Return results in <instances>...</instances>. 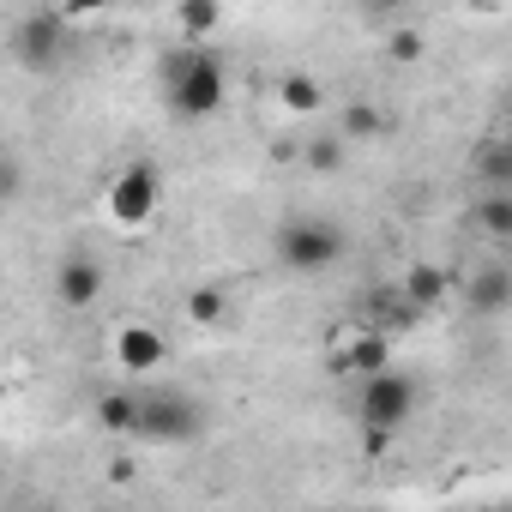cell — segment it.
Wrapping results in <instances>:
<instances>
[{"label":"cell","mask_w":512,"mask_h":512,"mask_svg":"<svg viewBox=\"0 0 512 512\" xmlns=\"http://www.w3.org/2000/svg\"><path fill=\"white\" fill-rule=\"evenodd\" d=\"M229 97V73L211 49H181L169 61V109L181 121H211Z\"/></svg>","instance_id":"6da1fadb"},{"label":"cell","mask_w":512,"mask_h":512,"mask_svg":"<svg viewBox=\"0 0 512 512\" xmlns=\"http://www.w3.org/2000/svg\"><path fill=\"white\" fill-rule=\"evenodd\" d=\"M278 260L290 266V272H332L344 253H350V235H344V223H332V217H320V211H308V217H290L278 235Z\"/></svg>","instance_id":"7a4b0ae2"},{"label":"cell","mask_w":512,"mask_h":512,"mask_svg":"<svg viewBox=\"0 0 512 512\" xmlns=\"http://www.w3.org/2000/svg\"><path fill=\"white\" fill-rule=\"evenodd\" d=\"M205 434V410L193 392L181 386H151L139 392V434L133 440H151V446H193Z\"/></svg>","instance_id":"3957f363"},{"label":"cell","mask_w":512,"mask_h":512,"mask_svg":"<svg viewBox=\"0 0 512 512\" xmlns=\"http://www.w3.org/2000/svg\"><path fill=\"white\" fill-rule=\"evenodd\" d=\"M7 49H13L19 67H31V73H55V67L67 61V49H73V19H67L61 7H37V13H25V19L13 25Z\"/></svg>","instance_id":"277c9868"},{"label":"cell","mask_w":512,"mask_h":512,"mask_svg":"<svg viewBox=\"0 0 512 512\" xmlns=\"http://www.w3.org/2000/svg\"><path fill=\"white\" fill-rule=\"evenodd\" d=\"M362 392H356V416H362V428H380V434H398L410 416H416V380L410 374H398V368H386V374H374V380H356Z\"/></svg>","instance_id":"5b68a950"},{"label":"cell","mask_w":512,"mask_h":512,"mask_svg":"<svg viewBox=\"0 0 512 512\" xmlns=\"http://www.w3.org/2000/svg\"><path fill=\"white\" fill-rule=\"evenodd\" d=\"M163 205V169L157 163H127L115 181H109V217L121 229H145Z\"/></svg>","instance_id":"8992f818"},{"label":"cell","mask_w":512,"mask_h":512,"mask_svg":"<svg viewBox=\"0 0 512 512\" xmlns=\"http://www.w3.org/2000/svg\"><path fill=\"white\" fill-rule=\"evenodd\" d=\"M103 296V266H97V253L73 247L61 253V266H55V302L61 308H91Z\"/></svg>","instance_id":"52a82bcc"},{"label":"cell","mask_w":512,"mask_h":512,"mask_svg":"<svg viewBox=\"0 0 512 512\" xmlns=\"http://www.w3.org/2000/svg\"><path fill=\"white\" fill-rule=\"evenodd\" d=\"M115 362H121L127 374H157V368L169 362V338H163L157 326H121V332H115Z\"/></svg>","instance_id":"ba28073f"},{"label":"cell","mask_w":512,"mask_h":512,"mask_svg":"<svg viewBox=\"0 0 512 512\" xmlns=\"http://www.w3.org/2000/svg\"><path fill=\"white\" fill-rule=\"evenodd\" d=\"M464 308H476V314H506V308H512V272H506V266H482V272L464 284Z\"/></svg>","instance_id":"9c48e42d"},{"label":"cell","mask_w":512,"mask_h":512,"mask_svg":"<svg viewBox=\"0 0 512 512\" xmlns=\"http://www.w3.org/2000/svg\"><path fill=\"white\" fill-rule=\"evenodd\" d=\"M97 422H103V434H139V392L133 386H109L103 398H97Z\"/></svg>","instance_id":"30bf717a"},{"label":"cell","mask_w":512,"mask_h":512,"mask_svg":"<svg viewBox=\"0 0 512 512\" xmlns=\"http://www.w3.org/2000/svg\"><path fill=\"white\" fill-rule=\"evenodd\" d=\"M338 362H344L356 380H374V374H386V338H380V332H356Z\"/></svg>","instance_id":"8fae6325"},{"label":"cell","mask_w":512,"mask_h":512,"mask_svg":"<svg viewBox=\"0 0 512 512\" xmlns=\"http://www.w3.org/2000/svg\"><path fill=\"white\" fill-rule=\"evenodd\" d=\"M278 97H284V109H290V115H320L326 85H320L314 73H284V79H278Z\"/></svg>","instance_id":"7c38bea8"},{"label":"cell","mask_w":512,"mask_h":512,"mask_svg":"<svg viewBox=\"0 0 512 512\" xmlns=\"http://www.w3.org/2000/svg\"><path fill=\"white\" fill-rule=\"evenodd\" d=\"M187 320L205 326V332H217V326L229 320V296H223V284H199V290H187Z\"/></svg>","instance_id":"4fadbf2b"},{"label":"cell","mask_w":512,"mask_h":512,"mask_svg":"<svg viewBox=\"0 0 512 512\" xmlns=\"http://www.w3.org/2000/svg\"><path fill=\"white\" fill-rule=\"evenodd\" d=\"M380 133H386V115L374 103H350L344 121H338V139L344 145H362V139H380Z\"/></svg>","instance_id":"5bb4252c"},{"label":"cell","mask_w":512,"mask_h":512,"mask_svg":"<svg viewBox=\"0 0 512 512\" xmlns=\"http://www.w3.org/2000/svg\"><path fill=\"white\" fill-rule=\"evenodd\" d=\"M175 25H181V37H211V31H223V7H211V0H181L175 7Z\"/></svg>","instance_id":"9a60e30c"},{"label":"cell","mask_w":512,"mask_h":512,"mask_svg":"<svg viewBox=\"0 0 512 512\" xmlns=\"http://www.w3.org/2000/svg\"><path fill=\"white\" fill-rule=\"evenodd\" d=\"M476 223H482L488 241H512V193H482Z\"/></svg>","instance_id":"2e32d148"},{"label":"cell","mask_w":512,"mask_h":512,"mask_svg":"<svg viewBox=\"0 0 512 512\" xmlns=\"http://www.w3.org/2000/svg\"><path fill=\"white\" fill-rule=\"evenodd\" d=\"M344 157H350V145H344L338 133H326V139H308V151H302V163H308L314 175H338V169H344Z\"/></svg>","instance_id":"e0dca14e"},{"label":"cell","mask_w":512,"mask_h":512,"mask_svg":"<svg viewBox=\"0 0 512 512\" xmlns=\"http://www.w3.org/2000/svg\"><path fill=\"white\" fill-rule=\"evenodd\" d=\"M446 290H452V284H446V272H440V266H410V278H404V296H410V302H422V308H428V302H440Z\"/></svg>","instance_id":"ac0fdd59"},{"label":"cell","mask_w":512,"mask_h":512,"mask_svg":"<svg viewBox=\"0 0 512 512\" xmlns=\"http://www.w3.org/2000/svg\"><path fill=\"white\" fill-rule=\"evenodd\" d=\"M482 175H488V193H512V151L494 139L488 157H482Z\"/></svg>","instance_id":"d6986e66"},{"label":"cell","mask_w":512,"mask_h":512,"mask_svg":"<svg viewBox=\"0 0 512 512\" xmlns=\"http://www.w3.org/2000/svg\"><path fill=\"white\" fill-rule=\"evenodd\" d=\"M19 193H25V163H19L13 151H0V205L19 199Z\"/></svg>","instance_id":"ffe728a7"},{"label":"cell","mask_w":512,"mask_h":512,"mask_svg":"<svg viewBox=\"0 0 512 512\" xmlns=\"http://www.w3.org/2000/svg\"><path fill=\"white\" fill-rule=\"evenodd\" d=\"M386 55H392V61H422V31H392Z\"/></svg>","instance_id":"44dd1931"},{"label":"cell","mask_w":512,"mask_h":512,"mask_svg":"<svg viewBox=\"0 0 512 512\" xmlns=\"http://www.w3.org/2000/svg\"><path fill=\"white\" fill-rule=\"evenodd\" d=\"M362 446H368V452H386V446H392V434H380V428H362Z\"/></svg>","instance_id":"7402d4cb"},{"label":"cell","mask_w":512,"mask_h":512,"mask_svg":"<svg viewBox=\"0 0 512 512\" xmlns=\"http://www.w3.org/2000/svg\"><path fill=\"white\" fill-rule=\"evenodd\" d=\"M470 512H506V506H470Z\"/></svg>","instance_id":"603a6c76"},{"label":"cell","mask_w":512,"mask_h":512,"mask_svg":"<svg viewBox=\"0 0 512 512\" xmlns=\"http://www.w3.org/2000/svg\"><path fill=\"white\" fill-rule=\"evenodd\" d=\"M332 512H350V506H332Z\"/></svg>","instance_id":"cb8c5ba5"}]
</instances>
